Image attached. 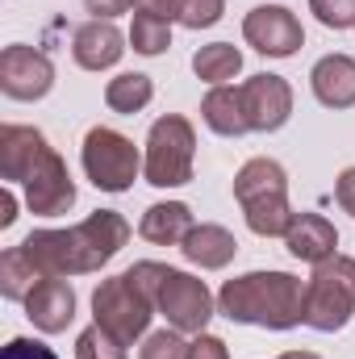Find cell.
Wrapping results in <instances>:
<instances>
[{
	"mask_svg": "<svg viewBox=\"0 0 355 359\" xmlns=\"http://www.w3.org/2000/svg\"><path fill=\"white\" fill-rule=\"evenodd\" d=\"M217 313L243 326L293 330L305 322V284L288 271H247L222 284Z\"/></svg>",
	"mask_w": 355,
	"mask_h": 359,
	"instance_id": "1",
	"label": "cell"
},
{
	"mask_svg": "<svg viewBox=\"0 0 355 359\" xmlns=\"http://www.w3.org/2000/svg\"><path fill=\"white\" fill-rule=\"evenodd\" d=\"M355 318V259L330 255L326 264H314L305 284V326L335 334Z\"/></svg>",
	"mask_w": 355,
	"mask_h": 359,
	"instance_id": "2",
	"label": "cell"
},
{
	"mask_svg": "<svg viewBox=\"0 0 355 359\" xmlns=\"http://www.w3.org/2000/svg\"><path fill=\"white\" fill-rule=\"evenodd\" d=\"M192 159H196V130L188 117L163 113L151 134H147V155H142V176L155 188H180L192 180Z\"/></svg>",
	"mask_w": 355,
	"mask_h": 359,
	"instance_id": "3",
	"label": "cell"
},
{
	"mask_svg": "<svg viewBox=\"0 0 355 359\" xmlns=\"http://www.w3.org/2000/svg\"><path fill=\"white\" fill-rule=\"evenodd\" d=\"M92 318H96V326H105L109 334H117L130 347L134 339L147 334V326L155 318V297L130 271H121V276H109V280L96 284V292H92Z\"/></svg>",
	"mask_w": 355,
	"mask_h": 359,
	"instance_id": "4",
	"label": "cell"
},
{
	"mask_svg": "<svg viewBox=\"0 0 355 359\" xmlns=\"http://www.w3.org/2000/svg\"><path fill=\"white\" fill-rule=\"evenodd\" d=\"M80 159H84V176L100 192H130L138 172H142L138 147L121 130H109V126H92L88 134H84Z\"/></svg>",
	"mask_w": 355,
	"mask_h": 359,
	"instance_id": "5",
	"label": "cell"
},
{
	"mask_svg": "<svg viewBox=\"0 0 355 359\" xmlns=\"http://www.w3.org/2000/svg\"><path fill=\"white\" fill-rule=\"evenodd\" d=\"M213 305H217V297L209 292L205 280H196V276H188V271H180V268H168L155 309L168 318L172 330H180V334H205V326L217 313Z\"/></svg>",
	"mask_w": 355,
	"mask_h": 359,
	"instance_id": "6",
	"label": "cell"
},
{
	"mask_svg": "<svg viewBox=\"0 0 355 359\" xmlns=\"http://www.w3.org/2000/svg\"><path fill=\"white\" fill-rule=\"evenodd\" d=\"M21 251L34 259V268L42 276H88V271H96V259H92L80 226H72V230H34L21 243Z\"/></svg>",
	"mask_w": 355,
	"mask_h": 359,
	"instance_id": "7",
	"label": "cell"
},
{
	"mask_svg": "<svg viewBox=\"0 0 355 359\" xmlns=\"http://www.w3.org/2000/svg\"><path fill=\"white\" fill-rule=\"evenodd\" d=\"M243 38H247V46H255L267 59H288L301 50L305 29L284 4H255L243 17Z\"/></svg>",
	"mask_w": 355,
	"mask_h": 359,
	"instance_id": "8",
	"label": "cell"
},
{
	"mask_svg": "<svg viewBox=\"0 0 355 359\" xmlns=\"http://www.w3.org/2000/svg\"><path fill=\"white\" fill-rule=\"evenodd\" d=\"M55 88V63L34 46H4L0 50V92L13 100H42Z\"/></svg>",
	"mask_w": 355,
	"mask_h": 359,
	"instance_id": "9",
	"label": "cell"
},
{
	"mask_svg": "<svg viewBox=\"0 0 355 359\" xmlns=\"http://www.w3.org/2000/svg\"><path fill=\"white\" fill-rule=\"evenodd\" d=\"M76 205V180L67 172V159L51 147L38 172L25 180V209L38 217H59Z\"/></svg>",
	"mask_w": 355,
	"mask_h": 359,
	"instance_id": "10",
	"label": "cell"
},
{
	"mask_svg": "<svg viewBox=\"0 0 355 359\" xmlns=\"http://www.w3.org/2000/svg\"><path fill=\"white\" fill-rule=\"evenodd\" d=\"M243 88V104H247V121L255 134H276L288 117H293V88L284 76L260 72L251 80L239 84Z\"/></svg>",
	"mask_w": 355,
	"mask_h": 359,
	"instance_id": "11",
	"label": "cell"
},
{
	"mask_svg": "<svg viewBox=\"0 0 355 359\" xmlns=\"http://www.w3.org/2000/svg\"><path fill=\"white\" fill-rule=\"evenodd\" d=\"M25 305V318L42 330V334H59L72 326L76 318V288L67 284V276H46L34 284V292L21 301Z\"/></svg>",
	"mask_w": 355,
	"mask_h": 359,
	"instance_id": "12",
	"label": "cell"
},
{
	"mask_svg": "<svg viewBox=\"0 0 355 359\" xmlns=\"http://www.w3.org/2000/svg\"><path fill=\"white\" fill-rule=\"evenodd\" d=\"M51 142L42 130L34 126H4L0 130V180L8 184H25L38 172V163L46 159Z\"/></svg>",
	"mask_w": 355,
	"mask_h": 359,
	"instance_id": "13",
	"label": "cell"
},
{
	"mask_svg": "<svg viewBox=\"0 0 355 359\" xmlns=\"http://www.w3.org/2000/svg\"><path fill=\"white\" fill-rule=\"evenodd\" d=\"M126 55V38L113 21H84L76 34H72V59L84 67V72H109L117 67Z\"/></svg>",
	"mask_w": 355,
	"mask_h": 359,
	"instance_id": "14",
	"label": "cell"
},
{
	"mask_svg": "<svg viewBox=\"0 0 355 359\" xmlns=\"http://www.w3.org/2000/svg\"><path fill=\"white\" fill-rule=\"evenodd\" d=\"M284 247L301 264H326L330 255H339V230L322 213H293V226L284 234Z\"/></svg>",
	"mask_w": 355,
	"mask_h": 359,
	"instance_id": "15",
	"label": "cell"
},
{
	"mask_svg": "<svg viewBox=\"0 0 355 359\" xmlns=\"http://www.w3.org/2000/svg\"><path fill=\"white\" fill-rule=\"evenodd\" d=\"M309 88L326 109H355V59L351 55H322L309 72Z\"/></svg>",
	"mask_w": 355,
	"mask_h": 359,
	"instance_id": "16",
	"label": "cell"
},
{
	"mask_svg": "<svg viewBox=\"0 0 355 359\" xmlns=\"http://www.w3.org/2000/svg\"><path fill=\"white\" fill-rule=\"evenodd\" d=\"M184 259L196 264L201 271H222L234 255H239V238L226 230V226H213V222H201L188 230V238L180 243Z\"/></svg>",
	"mask_w": 355,
	"mask_h": 359,
	"instance_id": "17",
	"label": "cell"
},
{
	"mask_svg": "<svg viewBox=\"0 0 355 359\" xmlns=\"http://www.w3.org/2000/svg\"><path fill=\"white\" fill-rule=\"evenodd\" d=\"M201 117L213 134L222 138H243L251 130L247 121V104H243V88H230V84H217V88L205 92L201 100Z\"/></svg>",
	"mask_w": 355,
	"mask_h": 359,
	"instance_id": "18",
	"label": "cell"
},
{
	"mask_svg": "<svg viewBox=\"0 0 355 359\" xmlns=\"http://www.w3.org/2000/svg\"><path fill=\"white\" fill-rule=\"evenodd\" d=\"M192 226H196V222H192V209H188L184 201H159V205H151V209L142 213L138 234H142L147 243H155V247H180Z\"/></svg>",
	"mask_w": 355,
	"mask_h": 359,
	"instance_id": "19",
	"label": "cell"
},
{
	"mask_svg": "<svg viewBox=\"0 0 355 359\" xmlns=\"http://www.w3.org/2000/svg\"><path fill=\"white\" fill-rule=\"evenodd\" d=\"M80 234H84V243H88L96 268H105V264L130 243V222H126L117 209H96V213H88V217L80 222Z\"/></svg>",
	"mask_w": 355,
	"mask_h": 359,
	"instance_id": "20",
	"label": "cell"
},
{
	"mask_svg": "<svg viewBox=\"0 0 355 359\" xmlns=\"http://www.w3.org/2000/svg\"><path fill=\"white\" fill-rule=\"evenodd\" d=\"M264 196H288V172L276 163V159H247L234 176V201L239 205H251V201H264Z\"/></svg>",
	"mask_w": 355,
	"mask_h": 359,
	"instance_id": "21",
	"label": "cell"
},
{
	"mask_svg": "<svg viewBox=\"0 0 355 359\" xmlns=\"http://www.w3.org/2000/svg\"><path fill=\"white\" fill-rule=\"evenodd\" d=\"M192 72H196V80L217 88V84H226V80H234L243 72V50L230 46V42H209V46H201L192 55Z\"/></svg>",
	"mask_w": 355,
	"mask_h": 359,
	"instance_id": "22",
	"label": "cell"
},
{
	"mask_svg": "<svg viewBox=\"0 0 355 359\" xmlns=\"http://www.w3.org/2000/svg\"><path fill=\"white\" fill-rule=\"evenodd\" d=\"M151 96H155V84H151V76H142V72H121V76H113V80L105 84V104H109L113 113H126V117L142 113V109L151 104Z\"/></svg>",
	"mask_w": 355,
	"mask_h": 359,
	"instance_id": "23",
	"label": "cell"
},
{
	"mask_svg": "<svg viewBox=\"0 0 355 359\" xmlns=\"http://www.w3.org/2000/svg\"><path fill=\"white\" fill-rule=\"evenodd\" d=\"M243 217H247L251 234H260V238H284L288 226H293V205H288V196H264V201L243 205Z\"/></svg>",
	"mask_w": 355,
	"mask_h": 359,
	"instance_id": "24",
	"label": "cell"
},
{
	"mask_svg": "<svg viewBox=\"0 0 355 359\" xmlns=\"http://www.w3.org/2000/svg\"><path fill=\"white\" fill-rule=\"evenodd\" d=\"M38 280H46V276L34 268V259H29L21 247H8V251L0 255V292H4L8 301H25Z\"/></svg>",
	"mask_w": 355,
	"mask_h": 359,
	"instance_id": "25",
	"label": "cell"
},
{
	"mask_svg": "<svg viewBox=\"0 0 355 359\" xmlns=\"http://www.w3.org/2000/svg\"><path fill=\"white\" fill-rule=\"evenodd\" d=\"M130 46L147 59L163 55L172 46V21H159L151 13H134V25H130Z\"/></svg>",
	"mask_w": 355,
	"mask_h": 359,
	"instance_id": "26",
	"label": "cell"
},
{
	"mask_svg": "<svg viewBox=\"0 0 355 359\" xmlns=\"http://www.w3.org/2000/svg\"><path fill=\"white\" fill-rule=\"evenodd\" d=\"M76 359H126V343L92 322L88 330H80V339H76Z\"/></svg>",
	"mask_w": 355,
	"mask_h": 359,
	"instance_id": "27",
	"label": "cell"
},
{
	"mask_svg": "<svg viewBox=\"0 0 355 359\" xmlns=\"http://www.w3.org/2000/svg\"><path fill=\"white\" fill-rule=\"evenodd\" d=\"M226 13V0H180V25L188 29H209Z\"/></svg>",
	"mask_w": 355,
	"mask_h": 359,
	"instance_id": "28",
	"label": "cell"
},
{
	"mask_svg": "<svg viewBox=\"0 0 355 359\" xmlns=\"http://www.w3.org/2000/svg\"><path fill=\"white\" fill-rule=\"evenodd\" d=\"M138 359H188V343L180 330H155V334H147Z\"/></svg>",
	"mask_w": 355,
	"mask_h": 359,
	"instance_id": "29",
	"label": "cell"
},
{
	"mask_svg": "<svg viewBox=\"0 0 355 359\" xmlns=\"http://www.w3.org/2000/svg\"><path fill=\"white\" fill-rule=\"evenodd\" d=\"M309 13L326 29H355V0H309Z\"/></svg>",
	"mask_w": 355,
	"mask_h": 359,
	"instance_id": "30",
	"label": "cell"
},
{
	"mask_svg": "<svg viewBox=\"0 0 355 359\" xmlns=\"http://www.w3.org/2000/svg\"><path fill=\"white\" fill-rule=\"evenodd\" d=\"M188 359H230V347L217 334H196L188 343Z\"/></svg>",
	"mask_w": 355,
	"mask_h": 359,
	"instance_id": "31",
	"label": "cell"
},
{
	"mask_svg": "<svg viewBox=\"0 0 355 359\" xmlns=\"http://www.w3.org/2000/svg\"><path fill=\"white\" fill-rule=\"evenodd\" d=\"M0 359H59L51 347H42V343H34V339H13L8 347H4V355Z\"/></svg>",
	"mask_w": 355,
	"mask_h": 359,
	"instance_id": "32",
	"label": "cell"
},
{
	"mask_svg": "<svg viewBox=\"0 0 355 359\" xmlns=\"http://www.w3.org/2000/svg\"><path fill=\"white\" fill-rule=\"evenodd\" d=\"M335 201H339L343 213L355 217V168H343L339 172V180H335Z\"/></svg>",
	"mask_w": 355,
	"mask_h": 359,
	"instance_id": "33",
	"label": "cell"
},
{
	"mask_svg": "<svg viewBox=\"0 0 355 359\" xmlns=\"http://www.w3.org/2000/svg\"><path fill=\"white\" fill-rule=\"evenodd\" d=\"M134 13H151L159 21H180V0H134Z\"/></svg>",
	"mask_w": 355,
	"mask_h": 359,
	"instance_id": "34",
	"label": "cell"
},
{
	"mask_svg": "<svg viewBox=\"0 0 355 359\" xmlns=\"http://www.w3.org/2000/svg\"><path fill=\"white\" fill-rule=\"evenodd\" d=\"M84 4H88V13L96 21H113V17H121V13L134 8V0H84Z\"/></svg>",
	"mask_w": 355,
	"mask_h": 359,
	"instance_id": "35",
	"label": "cell"
},
{
	"mask_svg": "<svg viewBox=\"0 0 355 359\" xmlns=\"http://www.w3.org/2000/svg\"><path fill=\"white\" fill-rule=\"evenodd\" d=\"M13 222H17V196L4 188L0 192V226H13Z\"/></svg>",
	"mask_w": 355,
	"mask_h": 359,
	"instance_id": "36",
	"label": "cell"
},
{
	"mask_svg": "<svg viewBox=\"0 0 355 359\" xmlns=\"http://www.w3.org/2000/svg\"><path fill=\"white\" fill-rule=\"evenodd\" d=\"M276 359H322V355H314V351H284V355H276Z\"/></svg>",
	"mask_w": 355,
	"mask_h": 359,
	"instance_id": "37",
	"label": "cell"
}]
</instances>
